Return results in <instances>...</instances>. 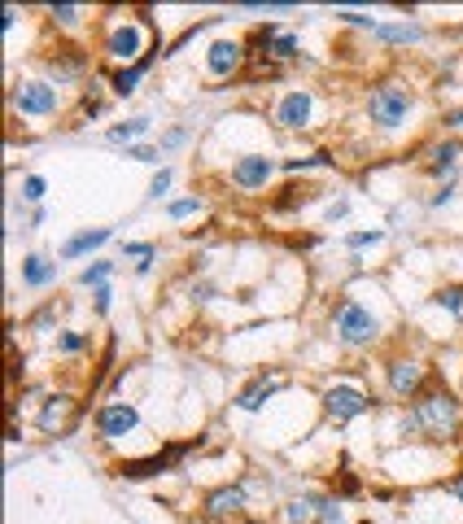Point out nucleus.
I'll return each mask as SVG.
<instances>
[{
  "label": "nucleus",
  "mask_w": 463,
  "mask_h": 524,
  "mask_svg": "<svg viewBox=\"0 0 463 524\" xmlns=\"http://www.w3.org/2000/svg\"><path fill=\"white\" fill-rule=\"evenodd\" d=\"M315 166H332V158L319 149V153H310V158H284L280 170H289V175H298V170H315Z\"/></svg>",
  "instance_id": "nucleus-30"
},
{
  "label": "nucleus",
  "mask_w": 463,
  "mask_h": 524,
  "mask_svg": "<svg viewBox=\"0 0 463 524\" xmlns=\"http://www.w3.org/2000/svg\"><path fill=\"white\" fill-rule=\"evenodd\" d=\"M48 18H53V27L74 31V27H79V18H83V9H79V4H48Z\"/></svg>",
  "instance_id": "nucleus-28"
},
{
  "label": "nucleus",
  "mask_w": 463,
  "mask_h": 524,
  "mask_svg": "<svg viewBox=\"0 0 463 524\" xmlns=\"http://www.w3.org/2000/svg\"><path fill=\"white\" fill-rule=\"evenodd\" d=\"M376 406V397L363 389V385H354V380H332L328 389L319 393V411L328 415V424H350V420H359Z\"/></svg>",
  "instance_id": "nucleus-6"
},
{
  "label": "nucleus",
  "mask_w": 463,
  "mask_h": 524,
  "mask_svg": "<svg viewBox=\"0 0 463 524\" xmlns=\"http://www.w3.org/2000/svg\"><path fill=\"white\" fill-rule=\"evenodd\" d=\"M385 389L394 397H420L429 389V362L420 354H389L385 359Z\"/></svg>",
  "instance_id": "nucleus-7"
},
{
  "label": "nucleus",
  "mask_w": 463,
  "mask_h": 524,
  "mask_svg": "<svg viewBox=\"0 0 463 524\" xmlns=\"http://www.w3.org/2000/svg\"><path fill=\"white\" fill-rule=\"evenodd\" d=\"M22 205H44V193H48V184H44V175H22Z\"/></svg>",
  "instance_id": "nucleus-29"
},
{
  "label": "nucleus",
  "mask_w": 463,
  "mask_h": 524,
  "mask_svg": "<svg viewBox=\"0 0 463 524\" xmlns=\"http://www.w3.org/2000/svg\"><path fill=\"white\" fill-rule=\"evenodd\" d=\"M371 39H380V44H420V39H424V27H420V22H380Z\"/></svg>",
  "instance_id": "nucleus-21"
},
{
  "label": "nucleus",
  "mask_w": 463,
  "mask_h": 524,
  "mask_svg": "<svg viewBox=\"0 0 463 524\" xmlns=\"http://www.w3.org/2000/svg\"><path fill=\"white\" fill-rule=\"evenodd\" d=\"M284 385H289V380H284L280 371H258V376H254L245 389L232 397V406H236V411H245V415H254V411H263L266 402L284 389Z\"/></svg>",
  "instance_id": "nucleus-13"
},
{
  "label": "nucleus",
  "mask_w": 463,
  "mask_h": 524,
  "mask_svg": "<svg viewBox=\"0 0 463 524\" xmlns=\"http://www.w3.org/2000/svg\"><path fill=\"white\" fill-rule=\"evenodd\" d=\"M57 271H62V262H53L48 254H27L22 266H18L22 289H48V284H57Z\"/></svg>",
  "instance_id": "nucleus-17"
},
{
  "label": "nucleus",
  "mask_w": 463,
  "mask_h": 524,
  "mask_svg": "<svg viewBox=\"0 0 463 524\" xmlns=\"http://www.w3.org/2000/svg\"><path fill=\"white\" fill-rule=\"evenodd\" d=\"M118 254H123V258H153V254H158V245H153V240H123V245H118Z\"/></svg>",
  "instance_id": "nucleus-34"
},
{
  "label": "nucleus",
  "mask_w": 463,
  "mask_h": 524,
  "mask_svg": "<svg viewBox=\"0 0 463 524\" xmlns=\"http://www.w3.org/2000/svg\"><path fill=\"white\" fill-rule=\"evenodd\" d=\"M127 158H132V162H158V158H162V149H158V144H132V149H127Z\"/></svg>",
  "instance_id": "nucleus-37"
},
{
  "label": "nucleus",
  "mask_w": 463,
  "mask_h": 524,
  "mask_svg": "<svg viewBox=\"0 0 463 524\" xmlns=\"http://www.w3.org/2000/svg\"><path fill=\"white\" fill-rule=\"evenodd\" d=\"M450 201H455V179H450V184H441V188L429 196V210H441V205H450Z\"/></svg>",
  "instance_id": "nucleus-40"
},
{
  "label": "nucleus",
  "mask_w": 463,
  "mask_h": 524,
  "mask_svg": "<svg viewBox=\"0 0 463 524\" xmlns=\"http://www.w3.org/2000/svg\"><path fill=\"white\" fill-rule=\"evenodd\" d=\"M109 306H114V289L100 284L97 293H92V310H97V315H109Z\"/></svg>",
  "instance_id": "nucleus-39"
},
{
  "label": "nucleus",
  "mask_w": 463,
  "mask_h": 524,
  "mask_svg": "<svg viewBox=\"0 0 463 524\" xmlns=\"http://www.w3.org/2000/svg\"><path fill=\"white\" fill-rule=\"evenodd\" d=\"M284 524H315V490L284 502Z\"/></svg>",
  "instance_id": "nucleus-23"
},
{
  "label": "nucleus",
  "mask_w": 463,
  "mask_h": 524,
  "mask_svg": "<svg viewBox=\"0 0 463 524\" xmlns=\"http://www.w3.org/2000/svg\"><path fill=\"white\" fill-rule=\"evenodd\" d=\"M109 275H114V262L97 258L92 266H83V271H79V289H92V293H97L100 284H109Z\"/></svg>",
  "instance_id": "nucleus-26"
},
{
  "label": "nucleus",
  "mask_w": 463,
  "mask_h": 524,
  "mask_svg": "<svg viewBox=\"0 0 463 524\" xmlns=\"http://www.w3.org/2000/svg\"><path fill=\"white\" fill-rule=\"evenodd\" d=\"M149 35L153 27L144 22V18H118V22H109V31L100 39V53L109 57V62H144L153 48H149Z\"/></svg>",
  "instance_id": "nucleus-4"
},
{
  "label": "nucleus",
  "mask_w": 463,
  "mask_h": 524,
  "mask_svg": "<svg viewBox=\"0 0 463 524\" xmlns=\"http://www.w3.org/2000/svg\"><path fill=\"white\" fill-rule=\"evenodd\" d=\"M385 236H389V231H385V228L350 231V236H345V249H367V245H380V240H385Z\"/></svg>",
  "instance_id": "nucleus-31"
},
{
  "label": "nucleus",
  "mask_w": 463,
  "mask_h": 524,
  "mask_svg": "<svg viewBox=\"0 0 463 524\" xmlns=\"http://www.w3.org/2000/svg\"><path fill=\"white\" fill-rule=\"evenodd\" d=\"M240 9H249V13H293L298 4H289V0H254V4H240Z\"/></svg>",
  "instance_id": "nucleus-35"
},
{
  "label": "nucleus",
  "mask_w": 463,
  "mask_h": 524,
  "mask_svg": "<svg viewBox=\"0 0 463 524\" xmlns=\"http://www.w3.org/2000/svg\"><path fill=\"white\" fill-rule=\"evenodd\" d=\"M201 210H205V201L193 193V196H179V201H170V205H166V219H170V223H179V219H188V214H201Z\"/></svg>",
  "instance_id": "nucleus-27"
},
{
  "label": "nucleus",
  "mask_w": 463,
  "mask_h": 524,
  "mask_svg": "<svg viewBox=\"0 0 463 524\" xmlns=\"http://www.w3.org/2000/svg\"><path fill=\"white\" fill-rule=\"evenodd\" d=\"M336 22H345V27H359V31H371L376 35V18H367V13H359V9H336Z\"/></svg>",
  "instance_id": "nucleus-32"
},
{
  "label": "nucleus",
  "mask_w": 463,
  "mask_h": 524,
  "mask_svg": "<svg viewBox=\"0 0 463 524\" xmlns=\"http://www.w3.org/2000/svg\"><path fill=\"white\" fill-rule=\"evenodd\" d=\"M363 109H367V123L376 131H397L406 127V118L415 109V92L406 83H397V79H385V83H371Z\"/></svg>",
  "instance_id": "nucleus-3"
},
{
  "label": "nucleus",
  "mask_w": 463,
  "mask_h": 524,
  "mask_svg": "<svg viewBox=\"0 0 463 524\" xmlns=\"http://www.w3.org/2000/svg\"><path fill=\"white\" fill-rule=\"evenodd\" d=\"M315 524H345V511H341L336 493H315Z\"/></svg>",
  "instance_id": "nucleus-25"
},
{
  "label": "nucleus",
  "mask_w": 463,
  "mask_h": 524,
  "mask_svg": "<svg viewBox=\"0 0 463 524\" xmlns=\"http://www.w3.org/2000/svg\"><path fill=\"white\" fill-rule=\"evenodd\" d=\"M359 524H376V520H359Z\"/></svg>",
  "instance_id": "nucleus-46"
},
{
  "label": "nucleus",
  "mask_w": 463,
  "mask_h": 524,
  "mask_svg": "<svg viewBox=\"0 0 463 524\" xmlns=\"http://www.w3.org/2000/svg\"><path fill=\"white\" fill-rule=\"evenodd\" d=\"M53 319H57V301H48V306H39V310H35L31 319H27V324L35 328V332H44V328L53 324Z\"/></svg>",
  "instance_id": "nucleus-36"
},
{
  "label": "nucleus",
  "mask_w": 463,
  "mask_h": 524,
  "mask_svg": "<svg viewBox=\"0 0 463 524\" xmlns=\"http://www.w3.org/2000/svg\"><path fill=\"white\" fill-rule=\"evenodd\" d=\"M70 415H74V397L70 393H48L39 415H35V424H39V432H57V428L70 424Z\"/></svg>",
  "instance_id": "nucleus-18"
},
{
  "label": "nucleus",
  "mask_w": 463,
  "mask_h": 524,
  "mask_svg": "<svg viewBox=\"0 0 463 524\" xmlns=\"http://www.w3.org/2000/svg\"><path fill=\"white\" fill-rule=\"evenodd\" d=\"M275 170H280V162H275L271 153H240V158L228 166V179L240 188V193H258V188L271 184Z\"/></svg>",
  "instance_id": "nucleus-11"
},
{
  "label": "nucleus",
  "mask_w": 463,
  "mask_h": 524,
  "mask_svg": "<svg viewBox=\"0 0 463 524\" xmlns=\"http://www.w3.org/2000/svg\"><path fill=\"white\" fill-rule=\"evenodd\" d=\"M459 158H463V140H441V144H432L429 149V170L432 179H441V184H450L455 175H459Z\"/></svg>",
  "instance_id": "nucleus-15"
},
{
  "label": "nucleus",
  "mask_w": 463,
  "mask_h": 524,
  "mask_svg": "<svg viewBox=\"0 0 463 524\" xmlns=\"http://www.w3.org/2000/svg\"><path fill=\"white\" fill-rule=\"evenodd\" d=\"M446 127H459L463 131V109H450V114H446Z\"/></svg>",
  "instance_id": "nucleus-45"
},
{
  "label": "nucleus",
  "mask_w": 463,
  "mask_h": 524,
  "mask_svg": "<svg viewBox=\"0 0 463 524\" xmlns=\"http://www.w3.org/2000/svg\"><path fill=\"white\" fill-rule=\"evenodd\" d=\"M188 297H193V301H197V306H205V301H214V284H210V280H193V289H188Z\"/></svg>",
  "instance_id": "nucleus-38"
},
{
  "label": "nucleus",
  "mask_w": 463,
  "mask_h": 524,
  "mask_svg": "<svg viewBox=\"0 0 463 524\" xmlns=\"http://www.w3.org/2000/svg\"><path fill=\"white\" fill-rule=\"evenodd\" d=\"M446 493H455V498L463 502V467L455 472V476H450V481H446Z\"/></svg>",
  "instance_id": "nucleus-44"
},
{
  "label": "nucleus",
  "mask_w": 463,
  "mask_h": 524,
  "mask_svg": "<svg viewBox=\"0 0 463 524\" xmlns=\"http://www.w3.org/2000/svg\"><path fill=\"white\" fill-rule=\"evenodd\" d=\"M109 240H114V228H83L57 245V258L74 262V258H83V254H92V249H100V245H109Z\"/></svg>",
  "instance_id": "nucleus-16"
},
{
  "label": "nucleus",
  "mask_w": 463,
  "mask_h": 524,
  "mask_svg": "<svg viewBox=\"0 0 463 524\" xmlns=\"http://www.w3.org/2000/svg\"><path fill=\"white\" fill-rule=\"evenodd\" d=\"M88 345H92V332H79V328H57V354L74 359V354H83Z\"/></svg>",
  "instance_id": "nucleus-24"
},
{
  "label": "nucleus",
  "mask_w": 463,
  "mask_h": 524,
  "mask_svg": "<svg viewBox=\"0 0 463 524\" xmlns=\"http://www.w3.org/2000/svg\"><path fill=\"white\" fill-rule=\"evenodd\" d=\"M271 123L280 131H306L315 123V92L310 88H289L271 105Z\"/></svg>",
  "instance_id": "nucleus-8"
},
{
  "label": "nucleus",
  "mask_w": 463,
  "mask_h": 524,
  "mask_svg": "<svg viewBox=\"0 0 463 524\" xmlns=\"http://www.w3.org/2000/svg\"><path fill=\"white\" fill-rule=\"evenodd\" d=\"M197 446H201V441H184V446H166V450H153L149 458H132V463H123V467H118V476H123V481L162 476V472H170V467H179V463L193 455Z\"/></svg>",
  "instance_id": "nucleus-10"
},
{
  "label": "nucleus",
  "mask_w": 463,
  "mask_h": 524,
  "mask_svg": "<svg viewBox=\"0 0 463 524\" xmlns=\"http://www.w3.org/2000/svg\"><path fill=\"white\" fill-rule=\"evenodd\" d=\"M18 18H22V9H18V4H4V35H13Z\"/></svg>",
  "instance_id": "nucleus-43"
},
{
  "label": "nucleus",
  "mask_w": 463,
  "mask_h": 524,
  "mask_svg": "<svg viewBox=\"0 0 463 524\" xmlns=\"http://www.w3.org/2000/svg\"><path fill=\"white\" fill-rule=\"evenodd\" d=\"M245 57H249L245 44L223 35V39H214V44L205 48V74H210V79H232V74L245 66Z\"/></svg>",
  "instance_id": "nucleus-14"
},
{
  "label": "nucleus",
  "mask_w": 463,
  "mask_h": 524,
  "mask_svg": "<svg viewBox=\"0 0 463 524\" xmlns=\"http://www.w3.org/2000/svg\"><path fill=\"white\" fill-rule=\"evenodd\" d=\"M170 184H175V170H170V166H162V170H158V175H153V179H149V201H162L166 193H170Z\"/></svg>",
  "instance_id": "nucleus-33"
},
{
  "label": "nucleus",
  "mask_w": 463,
  "mask_h": 524,
  "mask_svg": "<svg viewBox=\"0 0 463 524\" xmlns=\"http://www.w3.org/2000/svg\"><path fill=\"white\" fill-rule=\"evenodd\" d=\"M345 214H350V201H345V196H341V201H332L328 210H324V219H328V223H341Z\"/></svg>",
  "instance_id": "nucleus-41"
},
{
  "label": "nucleus",
  "mask_w": 463,
  "mask_h": 524,
  "mask_svg": "<svg viewBox=\"0 0 463 524\" xmlns=\"http://www.w3.org/2000/svg\"><path fill=\"white\" fill-rule=\"evenodd\" d=\"M463 424V402L459 393L441 380H429V389L420 397H411V411L397 415V437L415 441V437H429V441H455V432Z\"/></svg>",
  "instance_id": "nucleus-1"
},
{
  "label": "nucleus",
  "mask_w": 463,
  "mask_h": 524,
  "mask_svg": "<svg viewBox=\"0 0 463 524\" xmlns=\"http://www.w3.org/2000/svg\"><path fill=\"white\" fill-rule=\"evenodd\" d=\"M158 53H162V48H153V53H149L144 62L114 70V74H109V88H114V97H132V92H135V83H140V79L149 74V66H153V57H158Z\"/></svg>",
  "instance_id": "nucleus-19"
},
{
  "label": "nucleus",
  "mask_w": 463,
  "mask_h": 524,
  "mask_svg": "<svg viewBox=\"0 0 463 524\" xmlns=\"http://www.w3.org/2000/svg\"><path fill=\"white\" fill-rule=\"evenodd\" d=\"M184 140H188V131H184V127H170V131L162 135V144H158V149H179Z\"/></svg>",
  "instance_id": "nucleus-42"
},
{
  "label": "nucleus",
  "mask_w": 463,
  "mask_h": 524,
  "mask_svg": "<svg viewBox=\"0 0 463 524\" xmlns=\"http://www.w3.org/2000/svg\"><path fill=\"white\" fill-rule=\"evenodd\" d=\"M380 315L367 306V301H359V297H341L336 306H332V341L336 345H345V350H363V345H376L380 341Z\"/></svg>",
  "instance_id": "nucleus-2"
},
{
  "label": "nucleus",
  "mask_w": 463,
  "mask_h": 524,
  "mask_svg": "<svg viewBox=\"0 0 463 524\" xmlns=\"http://www.w3.org/2000/svg\"><path fill=\"white\" fill-rule=\"evenodd\" d=\"M245 507H249V485L245 481H228V485H219V490H210L201 498V516L205 520H232Z\"/></svg>",
  "instance_id": "nucleus-12"
},
{
  "label": "nucleus",
  "mask_w": 463,
  "mask_h": 524,
  "mask_svg": "<svg viewBox=\"0 0 463 524\" xmlns=\"http://www.w3.org/2000/svg\"><path fill=\"white\" fill-rule=\"evenodd\" d=\"M153 131V123L144 118V114H135V118H127V123H114V127L105 131V144H127L132 149L135 140H144Z\"/></svg>",
  "instance_id": "nucleus-20"
},
{
  "label": "nucleus",
  "mask_w": 463,
  "mask_h": 524,
  "mask_svg": "<svg viewBox=\"0 0 463 524\" xmlns=\"http://www.w3.org/2000/svg\"><path fill=\"white\" fill-rule=\"evenodd\" d=\"M9 109L18 118H53L62 109V88L53 79H18L9 88Z\"/></svg>",
  "instance_id": "nucleus-5"
},
{
  "label": "nucleus",
  "mask_w": 463,
  "mask_h": 524,
  "mask_svg": "<svg viewBox=\"0 0 463 524\" xmlns=\"http://www.w3.org/2000/svg\"><path fill=\"white\" fill-rule=\"evenodd\" d=\"M429 301L437 306V310H446L455 324H463V284H441V289H437Z\"/></svg>",
  "instance_id": "nucleus-22"
},
{
  "label": "nucleus",
  "mask_w": 463,
  "mask_h": 524,
  "mask_svg": "<svg viewBox=\"0 0 463 524\" xmlns=\"http://www.w3.org/2000/svg\"><path fill=\"white\" fill-rule=\"evenodd\" d=\"M92 424H97V437H105V441H123L127 432L140 428V406H135V402H123V397H109V402H100L97 406Z\"/></svg>",
  "instance_id": "nucleus-9"
}]
</instances>
